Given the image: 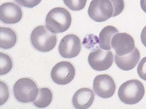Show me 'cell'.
Returning <instances> with one entry per match:
<instances>
[{
	"label": "cell",
	"instance_id": "cell-1",
	"mask_svg": "<svg viewBox=\"0 0 146 109\" xmlns=\"http://www.w3.org/2000/svg\"><path fill=\"white\" fill-rule=\"evenodd\" d=\"M70 13L63 7H55L50 11L46 18V26L54 33L65 32L71 24Z\"/></svg>",
	"mask_w": 146,
	"mask_h": 109
},
{
	"label": "cell",
	"instance_id": "cell-2",
	"mask_svg": "<svg viewBox=\"0 0 146 109\" xmlns=\"http://www.w3.org/2000/svg\"><path fill=\"white\" fill-rule=\"evenodd\" d=\"M31 42L36 51L41 52H48L56 47L57 36L50 32L46 26H40L32 32Z\"/></svg>",
	"mask_w": 146,
	"mask_h": 109
},
{
	"label": "cell",
	"instance_id": "cell-3",
	"mask_svg": "<svg viewBox=\"0 0 146 109\" xmlns=\"http://www.w3.org/2000/svg\"><path fill=\"white\" fill-rule=\"evenodd\" d=\"M118 97L124 104L133 105L141 101L144 96L143 83L137 79L129 80L123 83L118 90Z\"/></svg>",
	"mask_w": 146,
	"mask_h": 109
},
{
	"label": "cell",
	"instance_id": "cell-4",
	"mask_svg": "<svg viewBox=\"0 0 146 109\" xmlns=\"http://www.w3.org/2000/svg\"><path fill=\"white\" fill-rule=\"evenodd\" d=\"M38 91L35 82L29 78H23L18 80L13 89L15 98L22 103L33 102L38 96Z\"/></svg>",
	"mask_w": 146,
	"mask_h": 109
},
{
	"label": "cell",
	"instance_id": "cell-5",
	"mask_svg": "<svg viewBox=\"0 0 146 109\" xmlns=\"http://www.w3.org/2000/svg\"><path fill=\"white\" fill-rule=\"evenodd\" d=\"M114 7L110 0H93L88 10L89 16L96 22H104L113 16Z\"/></svg>",
	"mask_w": 146,
	"mask_h": 109
},
{
	"label": "cell",
	"instance_id": "cell-6",
	"mask_svg": "<svg viewBox=\"0 0 146 109\" xmlns=\"http://www.w3.org/2000/svg\"><path fill=\"white\" fill-rule=\"evenodd\" d=\"M76 74L74 67L68 61H62L54 66L51 72V76L55 83L66 85L74 79Z\"/></svg>",
	"mask_w": 146,
	"mask_h": 109
},
{
	"label": "cell",
	"instance_id": "cell-7",
	"mask_svg": "<svg viewBox=\"0 0 146 109\" xmlns=\"http://www.w3.org/2000/svg\"><path fill=\"white\" fill-rule=\"evenodd\" d=\"M88 61L91 67L95 70H107L113 64V54L110 51H104L101 48H98L89 54Z\"/></svg>",
	"mask_w": 146,
	"mask_h": 109
},
{
	"label": "cell",
	"instance_id": "cell-8",
	"mask_svg": "<svg viewBox=\"0 0 146 109\" xmlns=\"http://www.w3.org/2000/svg\"><path fill=\"white\" fill-rule=\"evenodd\" d=\"M81 51V43L78 36L69 34L64 36L58 45V52L60 55L67 59L75 58Z\"/></svg>",
	"mask_w": 146,
	"mask_h": 109
},
{
	"label": "cell",
	"instance_id": "cell-9",
	"mask_svg": "<svg viewBox=\"0 0 146 109\" xmlns=\"http://www.w3.org/2000/svg\"><path fill=\"white\" fill-rule=\"evenodd\" d=\"M94 92L100 98H109L113 96L116 90V84L113 79L107 74L99 75L93 81Z\"/></svg>",
	"mask_w": 146,
	"mask_h": 109
},
{
	"label": "cell",
	"instance_id": "cell-10",
	"mask_svg": "<svg viewBox=\"0 0 146 109\" xmlns=\"http://www.w3.org/2000/svg\"><path fill=\"white\" fill-rule=\"evenodd\" d=\"M111 47L117 55L122 56L130 53L135 48L133 37L127 33H117L113 36Z\"/></svg>",
	"mask_w": 146,
	"mask_h": 109
},
{
	"label": "cell",
	"instance_id": "cell-11",
	"mask_svg": "<svg viewBox=\"0 0 146 109\" xmlns=\"http://www.w3.org/2000/svg\"><path fill=\"white\" fill-rule=\"evenodd\" d=\"M1 21L6 24H14L21 20L23 12L21 7L13 3L1 5Z\"/></svg>",
	"mask_w": 146,
	"mask_h": 109
},
{
	"label": "cell",
	"instance_id": "cell-12",
	"mask_svg": "<svg viewBox=\"0 0 146 109\" xmlns=\"http://www.w3.org/2000/svg\"><path fill=\"white\" fill-rule=\"evenodd\" d=\"M94 94L88 88H82L74 93L72 97V104L77 109H86L92 105L94 100Z\"/></svg>",
	"mask_w": 146,
	"mask_h": 109
},
{
	"label": "cell",
	"instance_id": "cell-13",
	"mask_svg": "<svg viewBox=\"0 0 146 109\" xmlns=\"http://www.w3.org/2000/svg\"><path fill=\"white\" fill-rule=\"evenodd\" d=\"M140 60V53L137 48L133 51L125 56H119L116 54L115 61L117 66L122 70H131L136 67Z\"/></svg>",
	"mask_w": 146,
	"mask_h": 109
},
{
	"label": "cell",
	"instance_id": "cell-14",
	"mask_svg": "<svg viewBox=\"0 0 146 109\" xmlns=\"http://www.w3.org/2000/svg\"><path fill=\"white\" fill-rule=\"evenodd\" d=\"M118 33L116 27L107 26L100 31L99 36V45L100 47L105 51H110L111 49V39L113 36Z\"/></svg>",
	"mask_w": 146,
	"mask_h": 109
},
{
	"label": "cell",
	"instance_id": "cell-15",
	"mask_svg": "<svg viewBox=\"0 0 146 109\" xmlns=\"http://www.w3.org/2000/svg\"><path fill=\"white\" fill-rule=\"evenodd\" d=\"M1 30V48L9 49L12 48L17 41V34L12 29L8 27L0 28Z\"/></svg>",
	"mask_w": 146,
	"mask_h": 109
},
{
	"label": "cell",
	"instance_id": "cell-16",
	"mask_svg": "<svg viewBox=\"0 0 146 109\" xmlns=\"http://www.w3.org/2000/svg\"><path fill=\"white\" fill-rule=\"evenodd\" d=\"M52 93L49 88H41L39 89L38 96L33 101V104L38 108H45L50 105L52 102Z\"/></svg>",
	"mask_w": 146,
	"mask_h": 109
},
{
	"label": "cell",
	"instance_id": "cell-17",
	"mask_svg": "<svg viewBox=\"0 0 146 109\" xmlns=\"http://www.w3.org/2000/svg\"><path fill=\"white\" fill-rule=\"evenodd\" d=\"M12 66L11 58L6 53H1V75H6L10 72Z\"/></svg>",
	"mask_w": 146,
	"mask_h": 109
},
{
	"label": "cell",
	"instance_id": "cell-18",
	"mask_svg": "<svg viewBox=\"0 0 146 109\" xmlns=\"http://www.w3.org/2000/svg\"><path fill=\"white\" fill-rule=\"evenodd\" d=\"M87 0H63L65 5L70 10L79 11L84 9Z\"/></svg>",
	"mask_w": 146,
	"mask_h": 109
},
{
	"label": "cell",
	"instance_id": "cell-19",
	"mask_svg": "<svg viewBox=\"0 0 146 109\" xmlns=\"http://www.w3.org/2000/svg\"><path fill=\"white\" fill-rule=\"evenodd\" d=\"M114 7V12L112 17L120 15L124 9V0H110Z\"/></svg>",
	"mask_w": 146,
	"mask_h": 109
},
{
	"label": "cell",
	"instance_id": "cell-20",
	"mask_svg": "<svg viewBox=\"0 0 146 109\" xmlns=\"http://www.w3.org/2000/svg\"><path fill=\"white\" fill-rule=\"evenodd\" d=\"M137 72L141 79L146 81V56L139 62L137 68Z\"/></svg>",
	"mask_w": 146,
	"mask_h": 109
},
{
	"label": "cell",
	"instance_id": "cell-21",
	"mask_svg": "<svg viewBox=\"0 0 146 109\" xmlns=\"http://www.w3.org/2000/svg\"><path fill=\"white\" fill-rule=\"evenodd\" d=\"M15 1L20 5L23 7L33 8L39 4V3L42 1V0H15Z\"/></svg>",
	"mask_w": 146,
	"mask_h": 109
},
{
	"label": "cell",
	"instance_id": "cell-22",
	"mask_svg": "<svg viewBox=\"0 0 146 109\" xmlns=\"http://www.w3.org/2000/svg\"><path fill=\"white\" fill-rule=\"evenodd\" d=\"M141 40L143 45L146 47V26L144 27L142 32H141Z\"/></svg>",
	"mask_w": 146,
	"mask_h": 109
},
{
	"label": "cell",
	"instance_id": "cell-23",
	"mask_svg": "<svg viewBox=\"0 0 146 109\" xmlns=\"http://www.w3.org/2000/svg\"><path fill=\"white\" fill-rule=\"evenodd\" d=\"M140 5L142 10L146 13V0H140Z\"/></svg>",
	"mask_w": 146,
	"mask_h": 109
}]
</instances>
